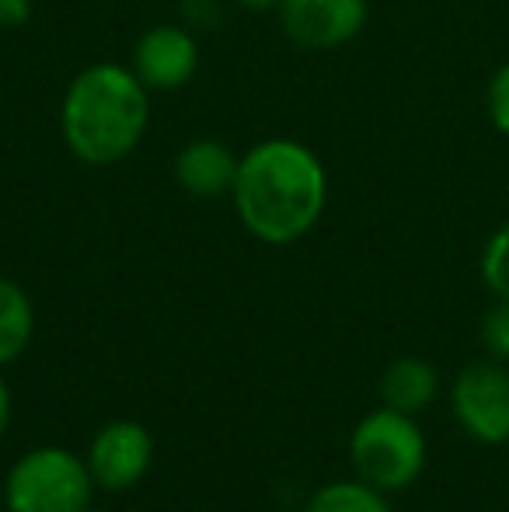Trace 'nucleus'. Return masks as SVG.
I'll use <instances>...</instances> for the list:
<instances>
[{
	"label": "nucleus",
	"instance_id": "7",
	"mask_svg": "<svg viewBox=\"0 0 509 512\" xmlns=\"http://www.w3.org/2000/svg\"><path fill=\"white\" fill-rule=\"evenodd\" d=\"M367 0H283L279 25L304 49H339L367 28Z\"/></svg>",
	"mask_w": 509,
	"mask_h": 512
},
{
	"label": "nucleus",
	"instance_id": "9",
	"mask_svg": "<svg viewBox=\"0 0 509 512\" xmlns=\"http://www.w3.org/2000/svg\"><path fill=\"white\" fill-rule=\"evenodd\" d=\"M238 161L220 140H192L175 157V182L192 199H220L234 192Z\"/></svg>",
	"mask_w": 509,
	"mask_h": 512
},
{
	"label": "nucleus",
	"instance_id": "2",
	"mask_svg": "<svg viewBox=\"0 0 509 512\" xmlns=\"http://www.w3.org/2000/svg\"><path fill=\"white\" fill-rule=\"evenodd\" d=\"M150 122V91L123 63H91L67 84L60 133L81 164L109 168L140 147Z\"/></svg>",
	"mask_w": 509,
	"mask_h": 512
},
{
	"label": "nucleus",
	"instance_id": "5",
	"mask_svg": "<svg viewBox=\"0 0 509 512\" xmlns=\"http://www.w3.org/2000/svg\"><path fill=\"white\" fill-rule=\"evenodd\" d=\"M84 460H88V471L98 488L126 492L147 478L150 464H154V436L147 425L133 422V418H116L91 436Z\"/></svg>",
	"mask_w": 509,
	"mask_h": 512
},
{
	"label": "nucleus",
	"instance_id": "17",
	"mask_svg": "<svg viewBox=\"0 0 509 512\" xmlns=\"http://www.w3.org/2000/svg\"><path fill=\"white\" fill-rule=\"evenodd\" d=\"M7 425H11V391H7L4 377H0V439H4Z\"/></svg>",
	"mask_w": 509,
	"mask_h": 512
},
{
	"label": "nucleus",
	"instance_id": "15",
	"mask_svg": "<svg viewBox=\"0 0 509 512\" xmlns=\"http://www.w3.org/2000/svg\"><path fill=\"white\" fill-rule=\"evenodd\" d=\"M482 342L496 359H509V300H499L482 317Z\"/></svg>",
	"mask_w": 509,
	"mask_h": 512
},
{
	"label": "nucleus",
	"instance_id": "10",
	"mask_svg": "<svg viewBox=\"0 0 509 512\" xmlns=\"http://www.w3.org/2000/svg\"><path fill=\"white\" fill-rule=\"evenodd\" d=\"M436 387H440V377L436 370L426 363V359H394L381 377V398L387 408L405 411V415H419L429 401L436 398Z\"/></svg>",
	"mask_w": 509,
	"mask_h": 512
},
{
	"label": "nucleus",
	"instance_id": "1",
	"mask_svg": "<svg viewBox=\"0 0 509 512\" xmlns=\"http://www.w3.org/2000/svg\"><path fill=\"white\" fill-rule=\"evenodd\" d=\"M231 199L248 234L283 248L318 227L328 206L325 164L300 140L272 136L238 161Z\"/></svg>",
	"mask_w": 509,
	"mask_h": 512
},
{
	"label": "nucleus",
	"instance_id": "3",
	"mask_svg": "<svg viewBox=\"0 0 509 512\" xmlns=\"http://www.w3.org/2000/svg\"><path fill=\"white\" fill-rule=\"evenodd\" d=\"M95 488L84 457L67 446H35L11 464L0 495L7 512H88Z\"/></svg>",
	"mask_w": 509,
	"mask_h": 512
},
{
	"label": "nucleus",
	"instance_id": "6",
	"mask_svg": "<svg viewBox=\"0 0 509 512\" xmlns=\"http://www.w3.org/2000/svg\"><path fill=\"white\" fill-rule=\"evenodd\" d=\"M454 415L478 443L509 439V373L496 363H475L454 384Z\"/></svg>",
	"mask_w": 509,
	"mask_h": 512
},
{
	"label": "nucleus",
	"instance_id": "16",
	"mask_svg": "<svg viewBox=\"0 0 509 512\" xmlns=\"http://www.w3.org/2000/svg\"><path fill=\"white\" fill-rule=\"evenodd\" d=\"M32 18V0H0V28H18Z\"/></svg>",
	"mask_w": 509,
	"mask_h": 512
},
{
	"label": "nucleus",
	"instance_id": "4",
	"mask_svg": "<svg viewBox=\"0 0 509 512\" xmlns=\"http://www.w3.org/2000/svg\"><path fill=\"white\" fill-rule=\"evenodd\" d=\"M349 460L356 478L381 492H401L426 467V439L412 415L394 408H377L356 422L349 436Z\"/></svg>",
	"mask_w": 509,
	"mask_h": 512
},
{
	"label": "nucleus",
	"instance_id": "14",
	"mask_svg": "<svg viewBox=\"0 0 509 512\" xmlns=\"http://www.w3.org/2000/svg\"><path fill=\"white\" fill-rule=\"evenodd\" d=\"M485 112H489L492 126L509 136V60L492 74L489 88H485Z\"/></svg>",
	"mask_w": 509,
	"mask_h": 512
},
{
	"label": "nucleus",
	"instance_id": "8",
	"mask_svg": "<svg viewBox=\"0 0 509 512\" xmlns=\"http://www.w3.org/2000/svg\"><path fill=\"white\" fill-rule=\"evenodd\" d=\"M199 67V42L185 25H154L136 39L133 70L147 91H178Z\"/></svg>",
	"mask_w": 509,
	"mask_h": 512
},
{
	"label": "nucleus",
	"instance_id": "13",
	"mask_svg": "<svg viewBox=\"0 0 509 512\" xmlns=\"http://www.w3.org/2000/svg\"><path fill=\"white\" fill-rule=\"evenodd\" d=\"M482 279L499 300H509V223H503V227L485 241Z\"/></svg>",
	"mask_w": 509,
	"mask_h": 512
},
{
	"label": "nucleus",
	"instance_id": "18",
	"mask_svg": "<svg viewBox=\"0 0 509 512\" xmlns=\"http://www.w3.org/2000/svg\"><path fill=\"white\" fill-rule=\"evenodd\" d=\"M234 4L245 7V11H252V14H269V11H279L283 0H234Z\"/></svg>",
	"mask_w": 509,
	"mask_h": 512
},
{
	"label": "nucleus",
	"instance_id": "12",
	"mask_svg": "<svg viewBox=\"0 0 509 512\" xmlns=\"http://www.w3.org/2000/svg\"><path fill=\"white\" fill-rule=\"evenodd\" d=\"M304 512H391V502L381 488L367 485L363 478H346L321 485Z\"/></svg>",
	"mask_w": 509,
	"mask_h": 512
},
{
	"label": "nucleus",
	"instance_id": "19",
	"mask_svg": "<svg viewBox=\"0 0 509 512\" xmlns=\"http://www.w3.org/2000/svg\"><path fill=\"white\" fill-rule=\"evenodd\" d=\"M0 499H4V495H0Z\"/></svg>",
	"mask_w": 509,
	"mask_h": 512
},
{
	"label": "nucleus",
	"instance_id": "11",
	"mask_svg": "<svg viewBox=\"0 0 509 512\" xmlns=\"http://www.w3.org/2000/svg\"><path fill=\"white\" fill-rule=\"evenodd\" d=\"M35 335L32 297L14 279H0V366L14 363L28 352Z\"/></svg>",
	"mask_w": 509,
	"mask_h": 512
}]
</instances>
